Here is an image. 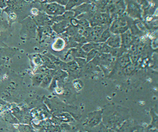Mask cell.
Here are the masks:
<instances>
[{
  "label": "cell",
  "mask_w": 158,
  "mask_h": 132,
  "mask_svg": "<svg viewBox=\"0 0 158 132\" xmlns=\"http://www.w3.org/2000/svg\"><path fill=\"white\" fill-rule=\"evenodd\" d=\"M103 110L96 111L89 114L85 121L83 123V125L86 127L92 128L100 123L102 119Z\"/></svg>",
  "instance_id": "1"
},
{
  "label": "cell",
  "mask_w": 158,
  "mask_h": 132,
  "mask_svg": "<svg viewBox=\"0 0 158 132\" xmlns=\"http://www.w3.org/2000/svg\"><path fill=\"white\" fill-rule=\"evenodd\" d=\"M123 110V109L118 108L110 115H107L106 118V122H107V125L109 126L110 127H116L125 120L126 116H124L123 114L125 112L121 114L120 113Z\"/></svg>",
  "instance_id": "2"
},
{
  "label": "cell",
  "mask_w": 158,
  "mask_h": 132,
  "mask_svg": "<svg viewBox=\"0 0 158 132\" xmlns=\"http://www.w3.org/2000/svg\"><path fill=\"white\" fill-rule=\"evenodd\" d=\"M128 29V26H126V22L125 19L120 18L115 20L111 27L110 30L115 34L123 33Z\"/></svg>",
  "instance_id": "3"
},
{
  "label": "cell",
  "mask_w": 158,
  "mask_h": 132,
  "mask_svg": "<svg viewBox=\"0 0 158 132\" xmlns=\"http://www.w3.org/2000/svg\"><path fill=\"white\" fill-rule=\"evenodd\" d=\"M107 43V45L111 48H119L121 46V37L118 34L112 35L109 38Z\"/></svg>",
  "instance_id": "4"
},
{
  "label": "cell",
  "mask_w": 158,
  "mask_h": 132,
  "mask_svg": "<svg viewBox=\"0 0 158 132\" xmlns=\"http://www.w3.org/2000/svg\"><path fill=\"white\" fill-rule=\"evenodd\" d=\"M119 63L120 66L125 68L127 66L129 65L130 63V60L129 56L127 54L123 55L119 59Z\"/></svg>",
  "instance_id": "5"
},
{
  "label": "cell",
  "mask_w": 158,
  "mask_h": 132,
  "mask_svg": "<svg viewBox=\"0 0 158 132\" xmlns=\"http://www.w3.org/2000/svg\"><path fill=\"white\" fill-rule=\"evenodd\" d=\"M121 42L124 47L128 46L131 41V36L129 32H126L122 35Z\"/></svg>",
  "instance_id": "6"
},
{
  "label": "cell",
  "mask_w": 158,
  "mask_h": 132,
  "mask_svg": "<svg viewBox=\"0 0 158 132\" xmlns=\"http://www.w3.org/2000/svg\"><path fill=\"white\" fill-rule=\"evenodd\" d=\"M18 129L19 132H36L28 125L20 124L18 126Z\"/></svg>",
  "instance_id": "7"
},
{
  "label": "cell",
  "mask_w": 158,
  "mask_h": 132,
  "mask_svg": "<svg viewBox=\"0 0 158 132\" xmlns=\"http://www.w3.org/2000/svg\"><path fill=\"white\" fill-rule=\"evenodd\" d=\"M73 86L76 90L79 91L83 88L84 84L82 80L79 79H76L73 81Z\"/></svg>",
  "instance_id": "8"
},
{
  "label": "cell",
  "mask_w": 158,
  "mask_h": 132,
  "mask_svg": "<svg viewBox=\"0 0 158 132\" xmlns=\"http://www.w3.org/2000/svg\"><path fill=\"white\" fill-rule=\"evenodd\" d=\"M89 130L92 131L91 132H110V131L107 130L106 126L100 123Z\"/></svg>",
  "instance_id": "9"
},
{
  "label": "cell",
  "mask_w": 158,
  "mask_h": 132,
  "mask_svg": "<svg viewBox=\"0 0 158 132\" xmlns=\"http://www.w3.org/2000/svg\"><path fill=\"white\" fill-rule=\"evenodd\" d=\"M110 37V30L107 29V30L103 31L102 34L101 35L99 39V42H104L106 41Z\"/></svg>",
  "instance_id": "10"
},
{
  "label": "cell",
  "mask_w": 158,
  "mask_h": 132,
  "mask_svg": "<svg viewBox=\"0 0 158 132\" xmlns=\"http://www.w3.org/2000/svg\"><path fill=\"white\" fill-rule=\"evenodd\" d=\"M98 53V50L95 49H93L90 51L88 52L87 54H86V61L87 62L94 59V57L96 56V55H97Z\"/></svg>",
  "instance_id": "11"
},
{
  "label": "cell",
  "mask_w": 158,
  "mask_h": 132,
  "mask_svg": "<svg viewBox=\"0 0 158 132\" xmlns=\"http://www.w3.org/2000/svg\"><path fill=\"white\" fill-rule=\"evenodd\" d=\"M67 66L71 72H75L78 70V68H79L78 65L75 61L68 62L67 63Z\"/></svg>",
  "instance_id": "12"
},
{
  "label": "cell",
  "mask_w": 158,
  "mask_h": 132,
  "mask_svg": "<svg viewBox=\"0 0 158 132\" xmlns=\"http://www.w3.org/2000/svg\"><path fill=\"white\" fill-rule=\"evenodd\" d=\"M95 46H96V44L89 43V44L83 45L82 46V49L85 52H89L91 50L94 49V48H95Z\"/></svg>",
  "instance_id": "13"
},
{
  "label": "cell",
  "mask_w": 158,
  "mask_h": 132,
  "mask_svg": "<svg viewBox=\"0 0 158 132\" xmlns=\"http://www.w3.org/2000/svg\"><path fill=\"white\" fill-rule=\"evenodd\" d=\"M75 61L77 63L78 65V66L80 68L85 66V65L86 64L87 62L86 60L84 59V58H75Z\"/></svg>",
  "instance_id": "14"
},
{
  "label": "cell",
  "mask_w": 158,
  "mask_h": 132,
  "mask_svg": "<svg viewBox=\"0 0 158 132\" xmlns=\"http://www.w3.org/2000/svg\"><path fill=\"white\" fill-rule=\"evenodd\" d=\"M81 25H82V26L84 27H88V22H87L86 20H83L81 21V22H80Z\"/></svg>",
  "instance_id": "15"
}]
</instances>
